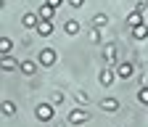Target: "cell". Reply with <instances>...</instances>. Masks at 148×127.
Instances as JSON below:
<instances>
[{
	"label": "cell",
	"instance_id": "obj_1",
	"mask_svg": "<svg viewBox=\"0 0 148 127\" xmlns=\"http://www.w3.org/2000/svg\"><path fill=\"white\" fill-rule=\"evenodd\" d=\"M34 117L40 119V122H50L53 117H56V108H53V103H40L34 108Z\"/></svg>",
	"mask_w": 148,
	"mask_h": 127
},
{
	"label": "cell",
	"instance_id": "obj_2",
	"mask_svg": "<svg viewBox=\"0 0 148 127\" xmlns=\"http://www.w3.org/2000/svg\"><path fill=\"white\" fill-rule=\"evenodd\" d=\"M85 122H90V111L87 108H71L69 111V124H85Z\"/></svg>",
	"mask_w": 148,
	"mask_h": 127
},
{
	"label": "cell",
	"instance_id": "obj_3",
	"mask_svg": "<svg viewBox=\"0 0 148 127\" xmlns=\"http://www.w3.org/2000/svg\"><path fill=\"white\" fill-rule=\"evenodd\" d=\"M37 64H40V66H53L56 64V50L53 48H42L40 56H37Z\"/></svg>",
	"mask_w": 148,
	"mask_h": 127
},
{
	"label": "cell",
	"instance_id": "obj_4",
	"mask_svg": "<svg viewBox=\"0 0 148 127\" xmlns=\"http://www.w3.org/2000/svg\"><path fill=\"white\" fill-rule=\"evenodd\" d=\"M116 74H119V80H130L135 74V64L132 61H122V64H116Z\"/></svg>",
	"mask_w": 148,
	"mask_h": 127
},
{
	"label": "cell",
	"instance_id": "obj_5",
	"mask_svg": "<svg viewBox=\"0 0 148 127\" xmlns=\"http://www.w3.org/2000/svg\"><path fill=\"white\" fill-rule=\"evenodd\" d=\"M116 77H119V74H116V69H108V66L98 74V80H101V85H103V87H111V85L116 82Z\"/></svg>",
	"mask_w": 148,
	"mask_h": 127
},
{
	"label": "cell",
	"instance_id": "obj_6",
	"mask_svg": "<svg viewBox=\"0 0 148 127\" xmlns=\"http://www.w3.org/2000/svg\"><path fill=\"white\" fill-rule=\"evenodd\" d=\"M42 19H40V13H24L21 16V24L27 27V29H37V24H40Z\"/></svg>",
	"mask_w": 148,
	"mask_h": 127
},
{
	"label": "cell",
	"instance_id": "obj_7",
	"mask_svg": "<svg viewBox=\"0 0 148 127\" xmlns=\"http://www.w3.org/2000/svg\"><path fill=\"white\" fill-rule=\"evenodd\" d=\"M37 13H40V19L42 21H53V16H56V8L50 3H42L40 8H37Z\"/></svg>",
	"mask_w": 148,
	"mask_h": 127
},
{
	"label": "cell",
	"instance_id": "obj_8",
	"mask_svg": "<svg viewBox=\"0 0 148 127\" xmlns=\"http://www.w3.org/2000/svg\"><path fill=\"white\" fill-rule=\"evenodd\" d=\"M101 108H103L106 114H114V111H119V101L116 98H103L101 101Z\"/></svg>",
	"mask_w": 148,
	"mask_h": 127
},
{
	"label": "cell",
	"instance_id": "obj_9",
	"mask_svg": "<svg viewBox=\"0 0 148 127\" xmlns=\"http://www.w3.org/2000/svg\"><path fill=\"white\" fill-rule=\"evenodd\" d=\"M64 32L69 34V37L79 34V21H77V19H66V24H64Z\"/></svg>",
	"mask_w": 148,
	"mask_h": 127
},
{
	"label": "cell",
	"instance_id": "obj_10",
	"mask_svg": "<svg viewBox=\"0 0 148 127\" xmlns=\"http://www.w3.org/2000/svg\"><path fill=\"white\" fill-rule=\"evenodd\" d=\"M37 34H40V37H50L53 34V21H40L37 24Z\"/></svg>",
	"mask_w": 148,
	"mask_h": 127
},
{
	"label": "cell",
	"instance_id": "obj_11",
	"mask_svg": "<svg viewBox=\"0 0 148 127\" xmlns=\"http://www.w3.org/2000/svg\"><path fill=\"white\" fill-rule=\"evenodd\" d=\"M103 58H106L108 64H114V61H116V45H114V43H108V45L103 48Z\"/></svg>",
	"mask_w": 148,
	"mask_h": 127
},
{
	"label": "cell",
	"instance_id": "obj_12",
	"mask_svg": "<svg viewBox=\"0 0 148 127\" xmlns=\"http://www.w3.org/2000/svg\"><path fill=\"white\" fill-rule=\"evenodd\" d=\"M132 37H135V40H145V37H148V24H138V27H132Z\"/></svg>",
	"mask_w": 148,
	"mask_h": 127
},
{
	"label": "cell",
	"instance_id": "obj_13",
	"mask_svg": "<svg viewBox=\"0 0 148 127\" xmlns=\"http://www.w3.org/2000/svg\"><path fill=\"white\" fill-rule=\"evenodd\" d=\"M90 24H92V27H98V29H103V27H108V16H106V13H95Z\"/></svg>",
	"mask_w": 148,
	"mask_h": 127
},
{
	"label": "cell",
	"instance_id": "obj_14",
	"mask_svg": "<svg viewBox=\"0 0 148 127\" xmlns=\"http://www.w3.org/2000/svg\"><path fill=\"white\" fill-rule=\"evenodd\" d=\"M127 24L130 27H138V24H143V11H132L127 16Z\"/></svg>",
	"mask_w": 148,
	"mask_h": 127
},
{
	"label": "cell",
	"instance_id": "obj_15",
	"mask_svg": "<svg viewBox=\"0 0 148 127\" xmlns=\"http://www.w3.org/2000/svg\"><path fill=\"white\" fill-rule=\"evenodd\" d=\"M18 69H21L24 74H29V77H32L34 71H37V64H34V61H21V64H18Z\"/></svg>",
	"mask_w": 148,
	"mask_h": 127
},
{
	"label": "cell",
	"instance_id": "obj_16",
	"mask_svg": "<svg viewBox=\"0 0 148 127\" xmlns=\"http://www.w3.org/2000/svg\"><path fill=\"white\" fill-rule=\"evenodd\" d=\"M11 50H13V43L8 37H3L0 40V56H11Z\"/></svg>",
	"mask_w": 148,
	"mask_h": 127
},
{
	"label": "cell",
	"instance_id": "obj_17",
	"mask_svg": "<svg viewBox=\"0 0 148 127\" xmlns=\"http://www.w3.org/2000/svg\"><path fill=\"white\" fill-rule=\"evenodd\" d=\"M18 64H16V58L13 56H3V71H13Z\"/></svg>",
	"mask_w": 148,
	"mask_h": 127
},
{
	"label": "cell",
	"instance_id": "obj_18",
	"mask_svg": "<svg viewBox=\"0 0 148 127\" xmlns=\"http://www.w3.org/2000/svg\"><path fill=\"white\" fill-rule=\"evenodd\" d=\"M3 114H5V117H13V114H16L13 101H3Z\"/></svg>",
	"mask_w": 148,
	"mask_h": 127
},
{
	"label": "cell",
	"instance_id": "obj_19",
	"mask_svg": "<svg viewBox=\"0 0 148 127\" xmlns=\"http://www.w3.org/2000/svg\"><path fill=\"white\" fill-rule=\"evenodd\" d=\"M138 101H140L143 106H148V87H140V90H138Z\"/></svg>",
	"mask_w": 148,
	"mask_h": 127
},
{
	"label": "cell",
	"instance_id": "obj_20",
	"mask_svg": "<svg viewBox=\"0 0 148 127\" xmlns=\"http://www.w3.org/2000/svg\"><path fill=\"white\" fill-rule=\"evenodd\" d=\"M87 37H90V43H101V29H98V27H92Z\"/></svg>",
	"mask_w": 148,
	"mask_h": 127
},
{
	"label": "cell",
	"instance_id": "obj_21",
	"mask_svg": "<svg viewBox=\"0 0 148 127\" xmlns=\"http://www.w3.org/2000/svg\"><path fill=\"white\" fill-rule=\"evenodd\" d=\"M58 103H64V93H53V106H58Z\"/></svg>",
	"mask_w": 148,
	"mask_h": 127
},
{
	"label": "cell",
	"instance_id": "obj_22",
	"mask_svg": "<svg viewBox=\"0 0 148 127\" xmlns=\"http://www.w3.org/2000/svg\"><path fill=\"white\" fill-rule=\"evenodd\" d=\"M66 3H69L71 8H82V5H85V0H66Z\"/></svg>",
	"mask_w": 148,
	"mask_h": 127
},
{
	"label": "cell",
	"instance_id": "obj_23",
	"mask_svg": "<svg viewBox=\"0 0 148 127\" xmlns=\"http://www.w3.org/2000/svg\"><path fill=\"white\" fill-rule=\"evenodd\" d=\"M77 103L85 106V103H87V95H85V93H77Z\"/></svg>",
	"mask_w": 148,
	"mask_h": 127
},
{
	"label": "cell",
	"instance_id": "obj_24",
	"mask_svg": "<svg viewBox=\"0 0 148 127\" xmlns=\"http://www.w3.org/2000/svg\"><path fill=\"white\" fill-rule=\"evenodd\" d=\"M45 3H50V5H53V8H58V5H61V3H64V0H45Z\"/></svg>",
	"mask_w": 148,
	"mask_h": 127
},
{
	"label": "cell",
	"instance_id": "obj_25",
	"mask_svg": "<svg viewBox=\"0 0 148 127\" xmlns=\"http://www.w3.org/2000/svg\"><path fill=\"white\" fill-rule=\"evenodd\" d=\"M140 87H148V74H143V77H140Z\"/></svg>",
	"mask_w": 148,
	"mask_h": 127
},
{
	"label": "cell",
	"instance_id": "obj_26",
	"mask_svg": "<svg viewBox=\"0 0 148 127\" xmlns=\"http://www.w3.org/2000/svg\"><path fill=\"white\" fill-rule=\"evenodd\" d=\"M145 5H148V0H145Z\"/></svg>",
	"mask_w": 148,
	"mask_h": 127
}]
</instances>
